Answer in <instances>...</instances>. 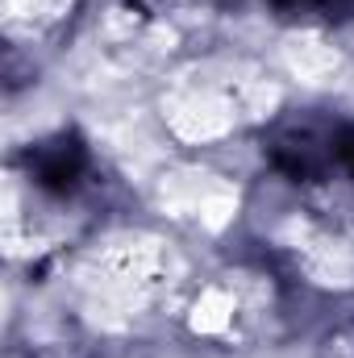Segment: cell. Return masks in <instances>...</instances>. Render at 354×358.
<instances>
[{"label": "cell", "mask_w": 354, "mask_h": 358, "mask_svg": "<svg viewBox=\"0 0 354 358\" xmlns=\"http://www.w3.org/2000/svg\"><path fill=\"white\" fill-rule=\"evenodd\" d=\"M267 163L300 187H354V121H288L267 138Z\"/></svg>", "instance_id": "1"}, {"label": "cell", "mask_w": 354, "mask_h": 358, "mask_svg": "<svg viewBox=\"0 0 354 358\" xmlns=\"http://www.w3.org/2000/svg\"><path fill=\"white\" fill-rule=\"evenodd\" d=\"M25 171H29L34 187L50 192V196H71V192H80L84 176L92 171V155L76 134H55V138L29 146Z\"/></svg>", "instance_id": "2"}, {"label": "cell", "mask_w": 354, "mask_h": 358, "mask_svg": "<svg viewBox=\"0 0 354 358\" xmlns=\"http://www.w3.org/2000/svg\"><path fill=\"white\" fill-rule=\"evenodd\" d=\"M275 17L304 25H346L354 21V0H263Z\"/></svg>", "instance_id": "3"}]
</instances>
